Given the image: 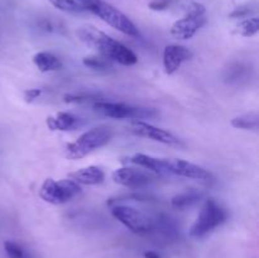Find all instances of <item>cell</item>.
<instances>
[{"label": "cell", "mask_w": 259, "mask_h": 258, "mask_svg": "<svg viewBox=\"0 0 259 258\" xmlns=\"http://www.w3.org/2000/svg\"><path fill=\"white\" fill-rule=\"evenodd\" d=\"M76 33L86 46L96 50L111 62H118L123 66H133L138 62V57L133 51L98 28L86 25L77 29Z\"/></svg>", "instance_id": "6da1fadb"}, {"label": "cell", "mask_w": 259, "mask_h": 258, "mask_svg": "<svg viewBox=\"0 0 259 258\" xmlns=\"http://www.w3.org/2000/svg\"><path fill=\"white\" fill-rule=\"evenodd\" d=\"M81 7L88 12L98 15L110 27L131 37H139V30L133 22L118 8L113 7L104 0H77Z\"/></svg>", "instance_id": "7a4b0ae2"}, {"label": "cell", "mask_w": 259, "mask_h": 258, "mask_svg": "<svg viewBox=\"0 0 259 258\" xmlns=\"http://www.w3.org/2000/svg\"><path fill=\"white\" fill-rule=\"evenodd\" d=\"M113 133L108 126H95L81 134L76 141L71 142L65 148L67 159H80L90 154L95 149L101 148L110 142Z\"/></svg>", "instance_id": "3957f363"}, {"label": "cell", "mask_w": 259, "mask_h": 258, "mask_svg": "<svg viewBox=\"0 0 259 258\" xmlns=\"http://www.w3.org/2000/svg\"><path fill=\"white\" fill-rule=\"evenodd\" d=\"M228 219L227 210L223 209L214 199L205 200L199 215L189 230L190 237L202 239Z\"/></svg>", "instance_id": "277c9868"}, {"label": "cell", "mask_w": 259, "mask_h": 258, "mask_svg": "<svg viewBox=\"0 0 259 258\" xmlns=\"http://www.w3.org/2000/svg\"><path fill=\"white\" fill-rule=\"evenodd\" d=\"M82 189L77 182L71 179L56 180L46 179L39 189V196L43 201L52 205H62L75 199Z\"/></svg>", "instance_id": "5b68a950"}, {"label": "cell", "mask_w": 259, "mask_h": 258, "mask_svg": "<svg viewBox=\"0 0 259 258\" xmlns=\"http://www.w3.org/2000/svg\"><path fill=\"white\" fill-rule=\"evenodd\" d=\"M96 113L113 119H142L154 118L158 115L157 110L152 108H142V106H132L124 103H110V101H96L93 105Z\"/></svg>", "instance_id": "8992f818"}, {"label": "cell", "mask_w": 259, "mask_h": 258, "mask_svg": "<svg viewBox=\"0 0 259 258\" xmlns=\"http://www.w3.org/2000/svg\"><path fill=\"white\" fill-rule=\"evenodd\" d=\"M111 215L136 234H149L154 230L153 218L133 206L116 205L111 209Z\"/></svg>", "instance_id": "52a82bcc"}, {"label": "cell", "mask_w": 259, "mask_h": 258, "mask_svg": "<svg viewBox=\"0 0 259 258\" xmlns=\"http://www.w3.org/2000/svg\"><path fill=\"white\" fill-rule=\"evenodd\" d=\"M129 128H131L132 133H134L136 136L144 137V138L152 139L154 142L168 144V146H179V144H181V141L175 134H172L171 132L152 125L147 121L133 120L129 124Z\"/></svg>", "instance_id": "ba28073f"}, {"label": "cell", "mask_w": 259, "mask_h": 258, "mask_svg": "<svg viewBox=\"0 0 259 258\" xmlns=\"http://www.w3.org/2000/svg\"><path fill=\"white\" fill-rule=\"evenodd\" d=\"M111 179L115 184L133 190L147 187L152 181L151 176L147 175L146 172L132 168V167H121V168L115 169L111 175Z\"/></svg>", "instance_id": "9c48e42d"}, {"label": "cell", "mask_w": 259, "mask_h": 258, "mask_svg": "<svg viewBox=\"0 0 259 258\" xmlns=\"http://www.w3.org/2000/svg\"><path fill=\"white\" fill-rule=\"evenodd\" d=\"M207 23L206 15L185 14L184 18L176 20L171 27L172 37L186 40L194 37Z\"/></svg>", "instance_id": "30bf717a"}, {"label": "cell", "mask_w": 259, "mask_h": 258, "mask_svg": "<svg viewBox=\"0 0 259 258\" xmlns=\"http://www.w3.org/2000/svg\"><path fill=\"white\" fill-rule=\"evenodd\" d=\"M192 52L180 45H168L163 51V67L167 75H174L184 62L191 60Z\"/></svg>", "instance_id": "8fae6325"}, {"label": "cell", "mask_w": 259, "mask_h": 258, "mask_svg": "<svg viewBox=\"0 0 259 258\" xmlns=\"http://www.w3.org/2000/svg\"><path fill=\"white\" fill-rule=\"evenodd\" d=\"M169 174L191 180H201V181L211 179V174L204 167L180 158L169 159Z\"/></svg>", "instance_id": "7c38bea8"}, {"label": "cell", "mask_w": 259, "mask_h": 258, "mask_svg": "<svg viewBox=\"0 0 259 258\" xmlns=\"http://www.w3.org/2000/svg\"><path fill=\"white\" fill-rule=\"evenodd\" d=\"M131 162L157 175H171L169 174V159L157 158V157L144 153H136L131 157Z\"/></svg>", "instance_id": "4fadbf2b"}, {"label": "cell", "mask_w": 259, "mask_h": 258, "mask_svg": "<svg viewBox=\"0 0 259 258\" xmlns=\"http://www.w3.org/2000/svg\"><path fill=\"white\" fill-rule=\"evenodd\" d=\"M46 123H47V126L51 131L67 132L78 128L82 124V120L78 116L73 115V114L60 111V113L55 114V115L48 116Z\"/></svg>", "instance_id": "5bb4252c"}, {"label": "cell", "mask_w": 259, "mask_h": 258, "mask_svg": "<svg viewBox=\"0 0 259 258\" xmlns=\"http://www.w3.org/2000/svg\"><path fill=\"white\" fill-rule=\"evenodd\" d=\"M72 181L77 182L78 185H89V186H94V185H99L105 180V174L103 169L98 166H89L85 168H80L77 171L72 172L68 175Z\"/></svg>", "instance_id": "9a60e30c"}, {"label": "cell", "mask_w": 259, "mask_h": 258, "mask_svg": "<svg viewBox=\"0 0 259 258\" xmlns=\"http://www.w3.org/2000/svg\"><path fill=\"white\" fill-rule=\"evenodd\" d=\"M33 63L37 66L40 72H52V71H57L62 67V62L60 58L47 51L35 53L33 56Z\"/></svg>", "instance_id": "2e32d148"}, {"label": "cell", "mask_w": 259, "mask_h": 258, "mask_svg": "<svg viewBox=\"0 0 259 258\" xmlns=\"http://www.w3.org/2000/svg\"><path fill=\"white\" fill-rule=\"evenodd\" d=\"M202 199V194L199 191H195V190H191V191L182 192V194L176 195V196L172 197L171 205L172 207L179 210L187 209V207L194 206L195 204L200 201Z\"/></svg>", "instance_id": "e0dca14e"}, {"label": "cell", "mask_w": 259, "mask_h": 258, "mask_svg": "<svg viewBox=\"0 0 259 258\" xmlns=\"http://www.w3.org/2000/svg\"><path fill=\"white\" fill-rule=\"evenodd\" d=\"M154 219V230L159 232L166 238H174L177 235V225L176 222L168 215H157Z\"/></svg>", "instance_id": "ac0fdd59"}, {"label": "cell", "mask_w": 259, "mask_h": 258, "mask_svg": "<svg viewBox=\"0 0 259 258\" xmlns=\"http://www.w3.org/2000/svg\"><path fill=\"white\" fill-rule=\"evenodd\" d=\"M248 73H249V67H248V66L243 65L242 62H235L232 63V65L225 70L224 80L225 82L228 83H237L239 82V81L247 78Z\"/></svg>", "instance_id": "d6986e66"}, {"label": "cell", "mask_w": 259, "mask_h": 258, "mask_svg": "<svg viewBox=\"0 0 259 258\" xmlns=\"http://www.w3.org/2000/svg\"><path fill=\"white\" fill-rule=\"evenodd\" d=\"M232 125L237 129H244V131H249V129H258L259 126V115L258 113L253 111V113L243 114V115L237 116L232 120Z\"/></svg>", "instance_id": "ffe728a7"}, {"label": "cell", "mask_w": 259, "mask_h": 258, "mask_svg": "<svg viewBox=\"0 0 259 258\" xmlns=\"http://www.w3.org/2000/svg\"><path fill=\"white\" fill-rule=\"evenodd\" d=\"M100 94L98 93H86V91H78V93H68L63 95V101L67 104H85L89 101H101Z\"/></svg>", "instance_id": "44dd1931"}, {"label": "cell", "mask_w": 259, "mask_h": 258, "mask_svg": "<svg viewBox=\"0 0 259 258\" xmlns=\"http://www.w3.org/2000/svg\"><path fill=\"white\" fill-rule=\"evenodd\" d=\"M82 63L83 66H86V67L93 68V70H98V71H108L109 68L113 67L111 61L108 60V58H105L101 55L86 56V57L82 58Z\"/></svg>", "instance_id": "7402d4cb"}, {"label": "cell", "mask_w": 259, "mask_h": 258, "mask_svg": "<svg viewBox=\"0 0 259 258\" xmlns=\"http://www.w3.org/2000/svg\"><path fill=\"white\" fill-rule=\"evenodd\" d=\"M259 30V18L253 17L248 18V19L242 20L239 24L237 25V32L243 37H253L258 33Z\"/></svg>", "instance_id": "603a6c76"}, {"label": "cell", "mask_w": 259, "mask_h": 258, "mask_svg": "<svg viewBox=\"0 0 259 258\" xmlns=\"http://www.w3.org/2000/svg\"><path fill=\"white\" fill-rule=\"evenodd\" d=\"M4 250L8 258H33L32 254L24 247H22L19 243L14 242V240H5Z\"/></svg>", "instance_id": "cb8c5ba5"}, {"label": "cell", "mask_w": 259, "mask_h": 258, "mask_svg": "<svg viewBox=\"0 0 259 258\" xmlns=\"http://www.w3.org/2000/svg\"><path fill=\"white\" fill-rule=\"evenodd\" d=\"M51 4L58 10L66 13H83L86 12L77 0H50Z\"/></svg>", "instance_id": "d4e9b609"}, {"label": "cell", "mask_w": 259, "mask_h": 258, "mask_svg": "<svg viewBox=\"0 0 259 258\" xmlns=\"http://www.w3.org/2000/svg\"><path fill=\"white\" fill-rule=\"evenodd\" d=\"M169 2L171 0H153V2L149 3V9L154 10V12H162V10H166L169 7Z\"/></svg>", "instance_id": "484cf974"}, {"label": "cell", "mask_w": 259, "mask_h": 258, "mask_svg": "<svg viewBox=\"0 0 259 258\" xmlns=\"http://www.w3.org/2000/svg\"><path fill=\"white\" fill-rule=\"evenodd\" d=\"M40 94H42L40 89H28V90L24 91V100L27 103H32L35 99L39 98Z\"/></svg>", "instance_id": "4316f807"}, {"label": "cell", "mask_w": 259, "mask_h": 258, "mask_svg": "<svg viewBox=\"0 0 259 258\" xmlns=\"http://www.w3.org/2000/svg\"><path fill=\"white\" fill-rule=\"evenodd\" d=\"M249 13H250L249 8L240 7V8H238V9H235L234 12L230 13L229 17L230 18H244V17H247V15L249 14Z\"/></svg>", "instance_id": "83f0119b"}, {"label": "cell", "mask_w": 259, "mask_h": 258, "mask_svg": "<svg viewBox=\"0 0 259 258\" xmlns=\"http://www.w3.org/2000/svg\"><path fill=\"white\" fill-rule=\"evenodd\" d=\"M144 258H161L158 255V253L153 252V250H148V252L144 253Z\"/></svg>", "instance_id": "f1b7e54d"}]
</instances>
